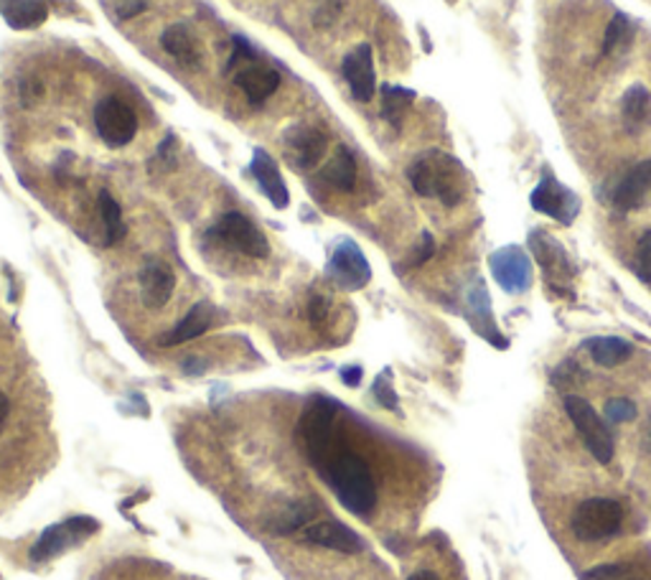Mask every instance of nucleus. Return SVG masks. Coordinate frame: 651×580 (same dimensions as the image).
Returning a JSON list of instances; mask_svg holds the SVG:
<instances>
[{"mask_svg": "<svg viewBox=\"0 0 651 580\" xmlns=\"http://www.w3.org/2000/svg\"><path fill=\"white\" fill-rule=\"evenodd\" d=\"M161 46L168 57H174L184 67H199L201 64V46L199 38L191 34L189 26L174 23L161 34Z\"/></svg>", "mask_w": 651, "mask_h": 580, "instance_id": "19", "label": "nucleus"}, {"mask_svg": "<svg viewBox=\"0 0 651 580\" xmlns=\"http://www.w3.org/2000/svg\"><path fill=\"white\" fill-rule=\"evenodd\" d=\"M622 524L624 507L611 497L583 499L570 517V530L580 543H606L622 532Z\"/></svg>", "mask_w": 651, "mask_h": 580, "instance_id": "3", "label": "nucleus"}, {"mask_svg": "<svg viewBox=\"0 0 651 580\" xmlns=\"http://www.w3.org/2000/svg\"><path fill=\"white\" fill-rule=\"evenodd\" d=\"M407 580H440V576L433 573V570H417V573H413Z\"/></svg>", "mask_w": 651, "mask_h": 580, "instance_id": "37", "label": "nucleus"}, {"mask_svg": "<svg viewBox=\"0 0 651 580\" xmlns=\"http://www.w3.org/2000/svg\"><path fill=\"white\" fill-rule=\"evenodd\" d=\"M492 273L507 293H524L530 288V260L519 247H504L492 255Z\"/></svg>", "mask_w": 651, "mask_h": 580, "instance_id": "14", "label": "nucleus"}, {"mask_svg": "<svg viewBox=\"0 0 651 580\" xmlns=\"http://www.w3.org/2000/svg\"><path fill=\"white\" fill-rule=\"evenodd\" d=\"M316 512H319V507L311 505V501H293L288 509H283V512L275 517L270 530L277 532V535H293V532H300L311 522H316Z\"/></svg>", "mask_w": 651, "mask_h": 580, "instance_id": "25", "label": "nucleus"}, {"mask_svg": "<svg viewBox=\"0 0 651 580\" xmlns=\"http://www.w3.org/2000/svg\"><path fill=\"white\" fill-rule=\"evenodd\" d=\"M410 103H413V92H407L402 87H392V84H384L382 87V113H384V118L392 122V126H400L402 115H405Z\"/></svg>", "mask_w": 651, "mask_h": 580, "instance_id": "27", "label": "nucleus"}, {"mask_svg": "<svg viewBox=\"0 0 651 580\" xmlns=\"http://www.w3.org/2000/svg\"><path fill=\"white\" fill-rule=\"evenodd\" d=\"M375 394H377L379 405L387 407V410H398V394H394L392 384H390V377H387V375H382L375 382Z\"/></svg>", "mask_w": 651, "mask_h": 580, "instance_id": "31", "label": "nucleus"}, {"mask_svg": "<svg viewBox=\"0 0 651 580\" xmlns=\"http://www.w3.org/2000/svg\"><path fill=\"white\" fill-rule=\"evenodd\" d=\"M300 532H304L306 543L326 547V551L344 553V555H356V553L364 551L362 537L356 535L352 528H346V524H341L336 520L311 522L308 528H304Z\"/></svg>", "mask_w": 651, "mask_h": 580, "instance_id": "11", "label": "nucleus"}, {"mask_svg": "<svg viewBox=\"0 0 651 580\" xmlns=\"http://www.w3.org/2000/svg\"><path fill=\"white\" fill-rule=\"evenodd\" d=\"M235 84L245 92L252 105H262L268 97L275 95L277 87H281V74H277L273 67L260 64V61H250V64L242 67L235 74Z\"/></svg>", "mask_w": 651, "mask_h": 580, "instance_id": "15", "label": "nucleus"}, {"mask_svg": "<svg viewBox=\"0 0 651 580\" xmlns=\"http://www.w3.org/2000/svg\"><path fill=\"white\" fill-rule=\"evenodd\" d=\"M326 275L331 283H336L341 291H359L369 283L371 268L359 245L352 239H344L336 250H333L329 265H326Z\"/></svg>", "mask_w": 651, "mask_h": 580, "instance_id": "8", "label": "nucleus"}, {"mask_svg": "<svg viewBox=\"0 0 651 580\" xmlns=\"http://www.w3.org/2000/svg\"><path fill=\"white\" fill-rule=\"evenodd\" d=\"M622 115L626 128H629L631 133H641V130L651 126V92L644 84H634V87L626 92Z\"/></svg>", "mask_w": 651, "mask_h": 580, "instance_id": "21", "label": "nucleus"}, {"mask_svg": "<svg viewBox=\"0 0 651 580\" xmlns=\"http://www.w3.org/2000/svg\"><path fill=\"white\" fill-rule=\"evenodd\" d=\"M341 380H344L346 387H356L362 382V367H346L341 369Z\"/></svg>", "mask_w": 651, "mask_h": 580, "instance_id": "35", "label": "nucleus"}, {"mask_svg": "<svg viewBox=\"0 0 651 580\" xmlns=\"http://www.w3.org/2000/svg\"><path fill=\"white\" fill-rule=\"evenodd\" d=\"M583 580H651V563L644 560H618L603 563L583 573Z\"/></svg>", "mask_w": 651, "mask_h": 580, "instance_id": "23", "label": "nucleus"}, {"mask_svg": "<svg viewBox=\"0 0 651 580\" xmlns=\"http://www.w3.org/2000/svg\"><path fill=\"white\" fill-rule=\"evenodd\" d=\"M313 469L319 471L323 484L331 486V492L336 494L341 507L346 512L356 517H369L377 507V482L371 474L369 463L362 459L354 448L341 443L336 438L329 451H326L319 461L313 463Z\"/></svg>", "mask_w": 651, "mask_h": 580, "instance_id": "1", "label": "nucleus"}, {"mask_svg": "<svg viewBox=\"0 0 651 580\" xmlns=\"http://www.w3.org/2000/svg\"><path fill=\"white\" fill-rule=\"evenodd\" d=\"M97 206H99V216H103V224H105V245H118L120 239L128 235V227H126V220H122V209L118 204V199H115L110 191H99Z\"/></svg>", "mask_w": 651, "mask_h": 580, "instance_id": "26", "label": "nucleus"}, {"mask_svg": "<svg viewBox=\"0 0 651 580\" xmlns=\"http://www.w3.org/2000/svg\"><path fill=\"white\" fill-rule=\"evenodd\" d=\"M95 128L110 149H126L138 135V115L120 97H103L95 105Z\"/></svg>", "mask_w": 651, "mask_h": 580, "instance_id": "7", "label": "nucleus"}, {"mask_svg": "<svg viewBox=\"0 0 651 580\" xmlns=\"http://www.w3.org/2000/svg\"><path fill=\"white\" fill-rule=\"evenodd\" d=\"M585 350L593 357L595 365L608 367V369L629 362L634 354V346L626 342V339H618V336H595L591 342H585Z\"/></svg>", "mask_w": 651, "mask_h": 580, "instance_id": "22", "label": "nucleus"}, {"mask_svg": "<svg viewBox=\"0 0 651 580\" xmlns=\"http://www.w3.org/2000/svg\"><path fill=\"white\" fill-rule=\"evenodd\" d=\"M8 415H11V400H8V394L0 390V436H3V430H5Z\"/></svg>", "mask_w": 651, "mask_h": 580, "instance_id": "36", "label": "nucleus"}, {"mask_svg": "<svg viewBox=\"0 0 651 580\" xmlns=\"http://www.w3.org/2000/svg\"><path fill=\"white\" fill-rule=\"evenodd\" d=\"M341 74L352 90V95L359 103H369L377 92V74H375V54L369 44H359L346 59L341 61Z\"/></svg>", "mask_w": 651, "mask_h": 580, "instance_id": "10", "label": "nucleus"}, {"mask_svg": "<svg viewBox=\"0 0 651 580\" xmlns=\"http://www.w3.org/2000/svg\"><path fill=\"white\" fill-rule=\"evenodd\" d=\"M532 206L537 209V212L553 216V220L563 222V224H570L572 220H576V214L580 209L576 193L560 187L553 176H545V179L540 181V187L534 189Z\"/></svg>", "mask_w": 651, "mask_h": 580, "instance_id": "12", "label": "nucleus"}, {"mask_svg": "<svg viewBox=\"0 0 651 580\" xmlns=\"http://www.w3.org/2000/svg\"><path fill=\"white\" fill-rule=\"evenodd\" d=\"M212 327H214V306L209 304V300H201V304L193 306L191 311L176 323V329H170L166 336H161L158 344L178 346V344L193 342V339L204 336Z\"/></svg>", "mask_w": 651, "mask_h": 580, "instance_id": "18", "label": "nucleus"}, {"mask_svg": "<svg viewBox=\"0 0 651 580\" xmlns=\"http://www.w3.org/2000/svg\"><path fill=\"white\" fill-rule=\"evenodd\" d=\"M634 268H637L639 277L651 281V229L639 237L637 252H634Z\"/></svg>", "mask_w": 651, "mask_h": 580, "instance_id": "29", "label": "nucleus"}, {"mask_svg": "<svg viewBox=\"0 0 651 580\" xmlns=\"http://www.w3.org/2000/svg\"><path fill=\"white\" fill-rule=\"evenodd\" d=\"M326 311H329V304H326V300L321 296H316L311 300V321H313V327H321V323L326 321Z\"/></svg>", "mask_w": 651, "mask_h": 580, "instance_id": "34", "label": "nucleus"}, {"mask_svg": "<svg viewBox=\"0 0 651 580\" xmlns=\"http://www.w3.org/2000/svg\"><path fill=\"white\" fill-rule=\"evenodd\" d=\"M651 193V158L639 161L629 174L624 176V181L618 184L614 191V206L622 212H634L647 204Z\"/></svg>", "mask_w": 651, "mask_h": 580, "instance_id": "16", "label": "nucleus"}, {"mask_svg": "<svg viewBox=\"0 0 651 580\" xmlns=\"http://www.w3.org/2000/svg\"><path fill=\"white\" fill-rule=\"evenodd\" d=\"M250 168H252L255 181H258V187L262 189V193H265V197L273 201V206H277V209L288 206L291 193H288V187H285V181L281 176V168H277L273 156H270L268 151L255 149Z\"/></svg>", "mask_w": 651, "mask_h": 580, "instance_id": "17", "label": "nucleus"}, {"mask_svg": "<svg viewBox=\"0 0 651 580\" xmlns=\"http://www.w3.org/2000/svg\"><path fill=\"white\" fill-rule=\"evenodd\" d=\"M637 415V405L626 398H614L606 402V417L614 423H626Z\"/></svg>", "mask_w": 651, "mask_h": 580, "instance_id": "30", "label": "nucleus"}, {"mask_svg": "<svg viewBox=\"0 0 651 580\" xmlns=\"http://www.w3.org/2000/svg\"><path fill=\"white\" fill-rule=\"evenodd\" d=\"M323 179L339 191H352L356 187V158L346 145H339L336 156L326 164Z\"/></svg>", "mask_w": 651, "mask_h": 580, "instance_id": "24", "label": "nucleus"}, {"mask_svg": "<svg viewBox=\"0 0 651 580\" xmlns=\"http://www.w3.org/2000/svg\"><path fill=\"white\" fill-rule=\"evenodd\" d=\"M232 46H235V51H232L229 67L242 64V61H258V57H255V49H252L250 44H247L245 36H235V38H232Z\"/></svg>", "mask_w": 651, "mask_h": 580, "instance_id": "32", "label": "nucleus"}, {"mask_svg": "<svg viewBox=\"0 0 651 580\" xmlns=\"http://www.w3.org/2000/svg\"><path fill=\"white\" fill-rule=\"evenodd\" d=\"M563 405L572 425L578 428L580 438H583L585 448L593 453V459L603 463V466L614 461V453H616L614 436H611L606 423H603V417L595 413L591 402L578 398V394H568V398L563 400Z\"/></svg>", "mask_w": 651, "mask_h": 580, "instance_id": "4", "label": "nucleus"}, {"mask_svg": "<svg viewBox=\"0 0 651 580\" xmlns=\"http://www.w3.org/2000/svg\"><path fill=\"white\" fill-rule=\"evenodd\" d=\"M283 145L288 164L298 168V171H308V168H316L323 161L326 151H329V138H326L321 128L296 126L285 135Z\"/></svg>", "mask_w": 651, "mask_h": 580, "instance_id": "9", "label": "nucleus"}, {"mask_svg": "<svg viewBox=\"0 0 651 580\" xmlns=\"http://www.w3.org/2000/svg\"><path fill=\"white\" fill-rule=\"evenodd\" d=\"M44 97V87L42 82L36 80V76H26V80L21 82V99L23 105H34L36 99Z\"/></svg>", "mask_w": 651, "mask_h": 580, "instance_id": "33", "label": "nucleus"}, {"mask_svg": "<svg viewBox=\"0 0 651 580\" xmlns=\"http://www.w3.org/2000/svg\"><path fill=\"white\" fill-rule=\"evenodd\" d=\"M138 283H141L143 306L151 308V311H161V308L170 300V296H174L176 275H174V270H170L168 262L149 260L141 268Z\"/></svg>", "mask_w": 651, "mask_h": 580, "instance_id": "13", "label": "nucleus"}, {"mask_svg": "<svg viewBox=\"0 0 651 580\" xmlns=\"http://www.w3.org/2000/svg\"><path fill=\"white\" fill-rule=\"evenodd\" d=\"M410 184L421 197H438L443 204H459L463 197V171L446 153H428L407 168Z\"/></svg>", "mask_w": 651, "mask_h": 580, "instance_id": "2", "label": "nucleus"}, {"mask_svg": "<svg viewBox=\"0 0 651 580\" xmlns=\"http://www.w3.org/2000/svg\"><path fill=\"white\" fill-rule=\"evenodd\" d=\"M644 446L647 451H651V421L647 423V430H644Z\"/></svg>", "mask_w": 651, "mask_h": 580, "instance_id": "38", "label": "nucleus"}, {"mask_svg": "<svg viewBox=\"0 0 651 580\" xmlns=\"http://www.w3.org/2000/svg\"><path fill=\"white\" fill-rule=\"evenodd\" d=\"M209 237H214L216 242H222L229 250H237L247 255V258L262 260L270 255V242L262 235V229L252 220H247L239 212H227L214 222V227L209 229Z\"/></svg>", "mask_w": 651, "mask_h": 580, "instance_id": "5", "label": "nucleus"}, {"mask_svg": "<svg viewBox=\"0 0 651 580\" xmlns=\"http://www.w3.org/2000/svg\"><path fill=\"white\" fill-rule=\"evenodd\" d=\"M95 517H69V520L51 524L42 532V537L36 540V545L31 547V560L34 563H49L59 558L61 553L72 551V547L82 545L84 540L97 532Z\"/></svg>", "mask_w": 651, "mask_h": 580, "instance_id": "6", "label": "nucleus"}, {"mask_svg": "<svg viewBox=\"0 0 651 580\" xmlns=\"http://www.w3.org/2000/svg\"><path fill=\"white\" fill-rule=\"evenodd\" d=\"M629 34H631V26H629V21H626V15H622V13L614 15L608 23L606 38H603V54L611 57V54L624 49L626 42H629Z\"/></svg>", "mask_w": 651, "mask_h": 580, "instance_id": "28", "label": "nucleus"}, {"mask_svg": "<svg viewBox=\"0 0 651 580\" xmlns=\"http://www.w3.org/2000/svg\"><path fill=\"white\" fill-rule=\"evenodd\" d=\"M0 13L11 28H36L49 19L46 0H0Z\"/></svg>", "mask_w": 651, "mask_h": 580, "instance_id": "20", "label": "nucleus"}]
</instances>
